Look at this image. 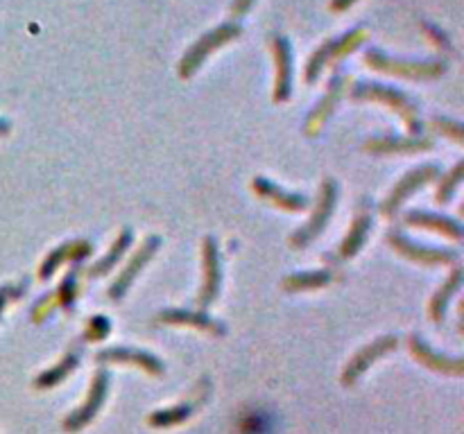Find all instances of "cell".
Returning a JSON list of instances; mask_svg holds the SVG:
<instances>
[{"label": "cell", "instance_id": "1", "mask_svg": "<svg viewBox=\"0 0 464 434\" xmlns=\"http://www.w3.org/2000/svg\"><path fill=\"white\" fill-rule=\"evenodd\" d=\"M365 63L378 72H387L394 78L403 79H437L446 72V63L442 59H428V62H417V59H397L385 54L378 48H369L365 53Z\"/></svg>", "mask_w": 464, "mask_h": 434}, {"label": "cell", "instance_id": "2", "mask_svg": "<svg viewBox=\"0 0 464 434\" xmlns=\"http://www.w3.org/2000/svg\"><path fill=\"white\" fill-rule=\"evenodd\" d=\"M240 34H242V25L238 23V21H229V23H223L218 25V28L204 32L202 37H199L189 50H186L184 57H181L180 78L184 79L193 78L195 72L199 71V66L207 62L208 54L215 53V50L223 48V46H227L229 41H236Z\"/></svg>", "mask_w": 464, "mask_h": 434}, {"label": "cell", "instance_id": "3", "mask_svg": "<svg viewBox=\"0 0 464 434\" xmlns=\"http://www.w3.org/2000/svg\"><path fill=\"white\" fill-rule=\"evenodd\" d=\"M365 39H367V29L353 28L347 34H342V37L325 41V44L310 54L308 63H306V82L313 84L319 78V72L325 71L326 66H335L338 62L347 59L353 50H359L363 46Z\"/></svg>", "mask_w": 464, "mask_h": 434}, {"label": "cell", "instance_id": "4", "mask_svg": "<svg viewBox=\"0 0 464 434\" xmlns=\"http://www.w3.org/2000/svg\"><path fill=\"white\" fill-rule=\"evenodd\" d=\"M351 97L353 100H376V102H383V104L392 106L394 112L401 113L406 125L410 127L415 134H419L421 122H419V113H417L415 102H412L406 93L399 91V88L385 87V84L359 82L351 87Z\"/></svg>", "mask_w": 464, "mask_h": 434}, {"label": "cell", "instance_id": "5", "mask_svg": "<svg viewBox=\"0 0 464 434\" xmlns=\"http://www.w3.org/2000/svg\"><path fill=\"white\" fill-rule=\"evenodd\" d=\"M106 391H109V373L102 369V371H97L96 376H93L91 387H89V396L84 398L82 405L63 419L62 428L66 430L68 434H75L80 432V430L87 428V425L96 419L97 412L102 410V405H105Z\"/></svg>", "mask_w": 464, "mask_h": 434}, {"label": "cell", "instance_id": "6", "mask_svg": "<svg viewBox=\"0 0 464 434\" xmlns=\"http://www.w3.org/2000/svg\"><path fill=\"white\" fill-rule=\"evenodd\" d=\"M335 202H338V186H335L331 179H326L325 186H322V195H319V204L317 208H315L313 217H310V222L292 236V245L306 246L315 236H319V231L329 222L331 213H333L335 208Z\"/></svg>", "mask_w": 464, "mask_h": 434}, {"label": "cell", "instance_id": "7", "mask_svg": "<svg viewBox=\"0 0 464 434\" xmlns=\"http://www.w3.org/2000/svg\"><path fill=\"white\" fill-rule=\"evenodd\" d=\"M272 53H274L276 63V79H274V102H285L292 91V48L291 41L274 34L272 37Z\"/></svg>", "mask_w": 464, "mask_h": 434}, {"label": "cell", "instance_id": "8", "mask_svg": "<svg viewBox=\"0 0 464 434\" xmlns=\"http://www.w3.org/2000/svg\"><path fill=\"white\" fill-rule=\"evenodd\" d=\"M387 242L401 254V256L410 258V261L424 263V265H444V263L455 261V251L444 249H431V246H421L417 242L408 240L403 233L390 231L387 233Z\"/></svg>", "mask_w": 464, "mask_h": 434}, {"label": "cell", "instance_id": "9", "mask_svg": "<svg viewBox=\"0 0 464 434\" xmlns=\"http://www.w3.org/2000/svg\"><path fill=\"white\" fill-rule=\"evenodd\" d=\"M394 348H397V338H394V335H387V338L376 339V342H372L369 346H365L360 353H356L342 373L344 385H353V382L359 380V378L363 376L369 367H372L378 357H383L385 353L394 351Z\"/></svg>", "mask_w": 464, "mask_h": 434}, {"label": "cell", "instance_id": "10", "mask_svg": "<svg viewBox=\"0 0 464 434\" xmlns=\"http://www.w3.org/2000/svg\"><path fill=\"white\" fill-rule=\"evenodd\" d=\"M437 174H440V170H437V165H424V168L415 170V172L406 174V177L399 181L394 188H392V193L387 195L385 204H383V213L385 215H394V213L399 211V206H401L403 202H406L408 195H412L415 190H419L421 186L428 184L431 179H435Z\"/></svg>", "mask_w": 464, "mask_h": 434}, {"label": "cell", "instance_id": "11", "mask_svg": "<svg viewBox=\"0 0 464 434\" xmlns=\"http://www.w3.org/2000/svg\"><path fill=\"white\" fill-rule=\"evenodd\" d=\"M96 360L114 362V364H131V367H140L143 371L150 373V376H161L164 373V364H161L159 357L150 355L146 351H139V348H105V351L96 353Z\"/></svg>", "mask_w": 464, "mask_h": 434}, {"label": "cell", "instance_id": "12", "mask_svg": "<svg viewBox=\"0 0 464 434\" xmlns=\"http://www.w3.org/2000/svg\"><path fill=\"white\" fill-rule=\"evenodd\" d=\"M159 245H161V240L156 236L148 238L146 245L140 246L139 254H136V256L131 258L130 265H127L125 270L121 271V276H118V279L114 280L112 288H109V296H112L114 301H118V299H122V296H125L127 288H130V285L134 283V279H136V276H139V271L148 265V261H150V258L155 256L156 249H159Z\"/></svg>", "mask_w": 464, "mask_h": 434}, {"label": "cell", "instance_id": "13", "mask_svg": "<svg viewBox=\"0 0 464 434\" xmlns=\"http://www.w3.org/2000/svg\"><path fill=\"white\" fill-rule=\"evenodd\" d=\"M220 292V256L215 240H204V285L199 292V308H207Z\"/></svg>", "mask_w": 464, "mask_h": 434}, {"label": "cell", "instance_id": "14", "mask_svg": "<svg viewBox=\"0 0 464 434\" xmlns=\"http://www.w3.org/2000/svg\"><path fill=\"white\" fill-rule=\"evenodd\" d=\"M156 321L173 323V326H190V329L207 330V333L224 335L223 323L215 321V319H211L208 314H204V313H193V310H184V308L164 310V313L156 314Z\"/></svg>", "mask_w": 464, "mask_h": 434}, {"label": "cell", "instance_id": "15", "mask_svg": "<svg viewBox=\"0 0 464 434\" xmlns=\"http://www.w3.org/2000/svg\"><path fill=\"white\" fill-rule=\"evenodd\" d=\"M410 351H412V355H415L417 360L421 362V364L435 369V371L446 373V376H462V373H464V362L462 360H451V357L440 355V353L433 351L428 344L421 342L417 335H412V338H410Z\"/></svg>", "mask_w": 464, "mask_h": 434}, {"label": "cell", "instance_id": "16", "mask_svg": "<svg viewBox=\"0 0 464 434\" xmlns=\"http://www.w3.org/2000/svg\"><path fill=\"white\" fill-rule=\"evenodd\" d=\"M347 82L349 79L344 78V75H335V78L331 79L329 91H326V96L317 102V106H315L313 113L308 116V122H306V127H308L306 131H308V134H315L319 127L325 125L326 118L333 113V109L338 106L340 97H342V91L347 88Z\"/></svg>", "mask_w": 464, "mask_h": 434}, {"label": "cell", "instance_id": "17", "mask_svg": "<svg viewBox=\"0 0 464 434\" xmlns=\"http://www.w3.org/2000/svg\"><path fill=\"white\" fill-rule=\"evenodd\" d=\"M254 190H257L258 197L267 199V202L276 204L279 208H285V211H304L308 206V199L304 195H292L281 190L279 186H274L270 179L257 177L254 179Z\"/></svg>", "mask_w": 464, "mask_h": 434}, {"label": "cell", "instance_id": "18", "mask_svg": "<svg viewBox=\"0 0 464 434\" xmlns=\"http://www.w3.org/2000/svg\"><path fill=\"white\" fill-rule=\"evenodd\" d=\"M89 254H91V242H66V245H62L59 249H55L53 254H48V258H46L44 265H41L39 276L41 279H48V276H53L55 270H59L66 261H80V258H87Z\"/></svg>", "mask_w": 464, "mask_h": 434}, {"label": "cell", "instance_id": "19", "mask_svg": "<svg viewBox=\"0 0 464 434\" xmlns=\"http://www.w3.org/2000/svg\"><path fill=\"white\" fill-rule=\"evenodd\" d=\"M406 224H410V227L433 229V231L444 233V236L453 238V240H460V238H462V227H460L455 220H451V217H444V215H433V213L412 211L406 215Z\"/></svg>", "mask_w": 464, "mask_h": 434}, {"label": "cell", "instance_id": "20", "mask_svg": "<svg viewBox=\"0 0 464 434\" xmlns=\"http://www.w3.org/2000/svg\"><path fill=\"white\" fill-rule=\"evenodd\" d=\"M369 227H372V215H369V213H360V215L353 220V224H351V229H349L344 242L340 245V258H351L359 254V249L363 246Z\"/></svg>", "mask_w": 464, "mask_h": 434}, {"label": "cell", "instance_id": "21", "mask_svg": "<svg viewBox=\"0 0 464 434\" xmlns=\"http://www.w3.org/2000/svg\"><path fill=\"white\" fill-rule=\"evenodd\" d=\"M130 245H131V231L130 229H125V231H121V236L116 238V242L112 245L109 254H106L102 261H97L96 265L89 270V276H91V279H97V276H105L106 271H112L114 267L118 265V261L122 258V254L130 249Z\"/></svg>", "mask_w": 464, "mask_h": 434}, {"label": "cell", "instance_id": "22", "mask_svg": "<svg viewBox=\"0 0 464 434\" xmlns=\"http://www.w3.org/2000/svg\"><path fill=\"white\" fill-rule=\"evenodd\" d=\"M204 398H198V401H186V403H180L177 407H170V410H161V412H155V414H150V425L152 428H170V425H180L184 423L189 416H193V412L198 410V405L202 403Z\"/></svg>", "mask_w": 464, "mask_h": 434}, {"label": "cell", "instance_id": "23", "mask_svg": "<svg viewBox=\"0 0 464 434\" xmlns=\"http://www.w3.org/2000/svg\"><path fill=\"white\" fill-rule=\"evenodd\" d=\"M78 362H80V353L78 351L66 353V355H63L62 360H59L53 369H48V371L41 373V376L37 378V382H34V385L39 387V389H48V387L59 385V382H62L63 378L68 376V373H71L75 367H78Z\"/></svg>", "mask_w": 464, "mask_h": 434}, {"label": "cell", "instance_id": "24", "mask_svg": "<svg viewBox=\"0 0 464 434\" xmlns=\"http://www.w3.org/2000/svg\"><path fill=\"white\" fill-rule=\"evenodd\" d=\"M326 283H331V274L325 270L297 271V274H291L288 279H283V288L288 289V292H299V289H317V288H325Z\"/></svg>", "mask_w": 464, "mask_h": 434}, {"label": "cell", "instance_id": "25", "mask_svg": "<svg viewBox=\"0 0 464 434\" xmlns=\"http://www.w3.org/2000/svg\"><path fill=\"white\" fill-rule=\"evenodd\" d=\"M462 285V270H453V274H451V279L446 280L444 285H442V289L437 292L435 296L431 299V305H428V313H431V317L435 319V321H442L446 314V304H449L451 296L458 292V288Z\"/></svg>", "mask_w": 464, "mask_h": 434}, {"label": "cell", "instance_id": "26", "mask_svg": "<svg viewBox=\"0 0 464 434\" xmlns=\"http://www.w3.org/2000/svg\"><path fill=\"white\" fill-rule=\"evenodd\" d=\"M431 140H412V138H376L369 140L367 150L372 152H417L431 150Z\"/></svg>", "mask_w": 464, "mask_h": 434}, {"label": "cell", "instance_id": "27", "mask_svg": "<svg viewBox=\"0 0 464 434\" xmlns=\"http://www.w3.org/2000/svg\"><path fill=\"white\" fill-rule=\"evenodd\" d=\"M78 274H80L78 267L68 271V276L62 280V285H59V292L55 295V301H59L63 308H71V305H73V301H75V296H78V285H75V280H78Z\"/></svg>", "mask_w": 464, "mask_h": 434}, {"label": "cell", "instance_id": "28", "mask_svg": "<svg viewBox=\"0 0 464 434\" xmlns=\"http://www.w3.org/2000/svg\"><path fill=\"white\" fill-rule=\"evenodd\" d=\"M462 172H464V163L455 165L453 172H451L449 177H446L444 181L440 184V190H437V202H440V204L449 202V197L453 195V190L458 188L460 181H462Z\"/></svg>", "mask_w": 464, "mask_h": 434}, {"label": "cell", "instance_id": "29", "mask_svg": "<svg viewBox=\"0 0 464 434\" xmlns=\"http://www.w3.org/2000/svg\"><path fill=\"white\" fill-rule=\"evenodd\" d=\"M109 335V319L106 317H93L87 326V333H84V339L89 342H100Z\"/></svg>", "mask_w": 464, "mask_h": 434}, {"label": "cell", "instance_id": "30", "mask_svg": "<svg viewBox=\"0 0 464 434\" xmlns=\"http://www.w3.org/2000/svg\"><path fill=\"white\" fill-rule=\"evenodd\" d=\"M421 29H424L426 34H428V39L433 41V44L437 46V48L440 50H444V53H453V46H451V41H449V37H446L444 32H442L440 28H435V25L433 23H421Z\"/></svg>", "mask_w": 464, "mask_h": 434}, {"label": "cell", "instance_id": "31", "mask_svg": "<svg viewBox=\"0 0 464 434\" xmlns=\"http://www.w3.org/2000/svg\"><path fill=\"white\" fill-rule=\"evenodd\" d=\"M25 289V283L23 285H5V288H0V313H3V308L7 305V301L10 299H19L21 295H23Z\"/></svg>", "mask_w": 464, "mask_h": 434}, {"label": "cell", "instance_id": "32", "mask_svg": "<svg viewBox=\"0 0 464 434\" xmlns=\"http://www.w3.org/2000/svg\"><path fill=\"white\" fill-rule=\"evenodd\" d=\"M435 127L442 131V134H451L455 140H462V127H460L458 122H451V121H444V118H437Z\"/></svg>", "mask_w": 464, "mask_h": 434}, {"label": "cell", "instance_id": "33", "mask_svg": "<svg viewBox=\"0 0 464 434\" xmlns=\"http://www.w3.org/2000/svg\"><path fill=\"white\" fill-rule=\"evenodd\" d=\"M254 3H257V0H233L232 3V19L233 21H238V19H242V16L247 14V12L252 10L254 7Z\"/></svg>", "mask_w": 464, "mask_h": 434}, {"label": "cell", "instance_id": "34", "mask_svg": "<svg viewBox=\"0 0 464 434\" xmlns=\"http://www.w3.org/2000/svg\"><path fill=\"white\" fill-rule=\"evenodd\" d=\"M356 0H331V10L333 12H347Z\"/></svg>", "mask_w": 464, "mask_h": 434}, {"label": "cell", "instance_id": "35", "mask_svg": "<svg viewBox=\"0 0 464 434\" xmlns=\"http://www.w3.org/2000/svg\"><path fill=\"white\" fill-rule=\"evenodd\" d=\"M7 131H10V122L3 121V118H0V136H5Z\"/></svg>", "mask_w": 464, "mask_h": 434}]
</instances>
